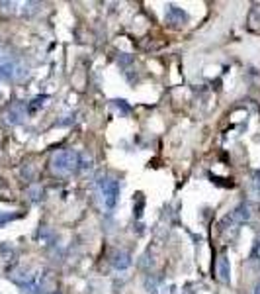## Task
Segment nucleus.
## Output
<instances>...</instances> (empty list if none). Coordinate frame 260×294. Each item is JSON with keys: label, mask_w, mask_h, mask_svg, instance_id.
I'll return each mask as SVG.
<instances>
[{"label": "nucleus", "mask_w": 260, "mask_h": 294, "mask_svg": "<svg viewBox=\"0 0 260 294\" xmlns=\"http://www.w3.org/2000/svg\"><path fill=\"white\" fill-rule=\"evenodd\" d=\"M248 218H250V212H248V206H246V204H241V206L231 214V220H233V222H239V224L246 222Z\"/></svg>", "instance_id": "obj_6"}, {"label": "nucleus", "mask_w": 260, "mask_h": 294, "mask_svg": "<svg viewBox=\"0 0 260 294\" xmlns=\"http://www.w3.org/2000/svg\"><path fill=\"white\" fill-rule=\"evenodd\" d=\"M51 169L57 175H69L78 169V153L73 149H63L53 155L51 159Z\"/></svg>", "instance_id": "obj_1"}, {"label": "nucleus", "mask_w": 260, "mask_h": 294, "mask_svg": "<svg viewBox=\"0 0 260 294\" xmlns=\"http://www.w3.org/2000/svg\"><path fill=\"white\" fill-rule=\"evenodd\" d=\"M252 255H256V257H260V237L256 239V243H254V253Z\"/></svg>", "instance_id": "obj_12"}, {"label": "nucleus", "mask_w": 260, "mask_h": 294, "mask_svg": "<svg viewBox=\"0 0 260 294\" xmlns=\"http://www.w3.org/2000/svg\"><path fill=\"white\" fill-rule=\"evenodd\" d=\"M18 216L16 214H4V212H0V226H4L6 222H12V220H16Z\"/></svg>", "instance_id": "obj_11"}, {"label": "nucleus", "mask_w": 260, "mask_h": 294, "mask_svg": "<svg viewBox=\"0 0 260 294\" xmlns=\"http://www.w3.org/2000/svg\"><path fill=\"white\" fill-rule=\"evenodd\" d=\"M167 20H168L170 24H182V22L186 20V14H184L182 10H178L176 6H170V8H168V14H167Z\"/></svg>", "instance_id": "obj_7"}, {"label": "nucleus", "mask_w": 260, "mask_h": 294, "mask_svg": "<svg viewBox=\"0 0 260 294\" xmlns=\"http://www.w3.org/2000/svg\"><path fill=\"white\" fill-rule=\"evenodd\" d=\"M254 294H260V284H256V290H254Z\"/></svg>", "instance_id": "obj_13"}, {"label": "nucleus", "mask_w": 260, "mask_h": 294, "mask_svg": "<svg viewBox=\"0 0 260 294\" xmlns=\"http://www.w3.org/2000/svg\"><path fill=\"white\" fill-rule=\"evenodd\" d=\"M92 167V157L86 153H78V169H90Z\"/></svg>", "instance_id": "obj_8"}, {"label": "nucleus", "mask_w": 260, "mask_h": 294, "mask_svg": "<svg viewBox=\"0 0 260 294\" xmlns=\"http://www.w3.org/2000/svg\"><path fill=\"white\" fill-rule=\"evenodd\" d=\"M28 194H30V198H32L34 202H37V200L41 198V187H32V189L28 190Z\"/></svg>", "instance_id": "obj_10"}, {"label": "nucleus", "mask_w": 260, "mask_h": 294, "mask_svg": "<svg viewBox=\"0 0 260 294\" xmlns=\"http://www.w3.org/2000/svg\"><path fill=\"white\" fill-rule=\"evenodd\" d=\"M45 98H47V96H37V98H34L32 104L28 106V112H36L39 106H43V100H45Z\"/></svg>", "instance_id": "obj_9"}, {"label": "nucleus", "mask_w": 260, "mask_h": 294, "mask_svg": "<svg viewBox=\"0 0 260 294\" xmlns=\"http://www.w3.org/2000/svg\"><path fill=\"white\" fill-rule=\"evenodd\" d=\"M24 116H26V108L22 104H12L6 110V114H4V118H6L8 124H20L24 120Z\"/></svg>", "instance_id": "obj_3"}, {"label": "nucleus", "mask_w": 260, "mask_h": 294, "mask_svg": "<svg viewBox=\"0 0 260 294\" xmlns=\"http://www.w3.org/2000/svg\"><path fill=\"white\" fill-rule=\"evenodd\" d=\"M229 273H231V269H229V259H227L225 255H221V257L217 259V274H219V280H221V282H229Z\"/></svg>", "instance_id": "obj_5"}, {"label": "nucleus", "mask_w": 260, "mask_h": 294, "mask_svg": "<svg viewBox=\"0 0 260 294\" xmlns=\"http://www.w3.org/2000/svg\"><path fill=\"white\" fill-rule=\"evenodd\" d=\"M98 185H100L106 208H113L115 202H117V196H119V183L115 179H111V177H100Z\"/></svg>", "instance_id": "obj_2"}, {"label": "nucleus", "mask_w": 260, "mask_h": 294, "mask_svg": "<svg viewBox=\"0 0 260 294\" xmlns=\"http://www.w3.org/2000/svg\"><path fill=\"white\" fill-rule=\"evenodd\" d=\"M111 263H113V267H115V269L123 271V269H127L129 265H131V255H129L127 251H119V253H115V255H113Z\"/></svg>", "instance_id": "obj_4"}]
</instances>
